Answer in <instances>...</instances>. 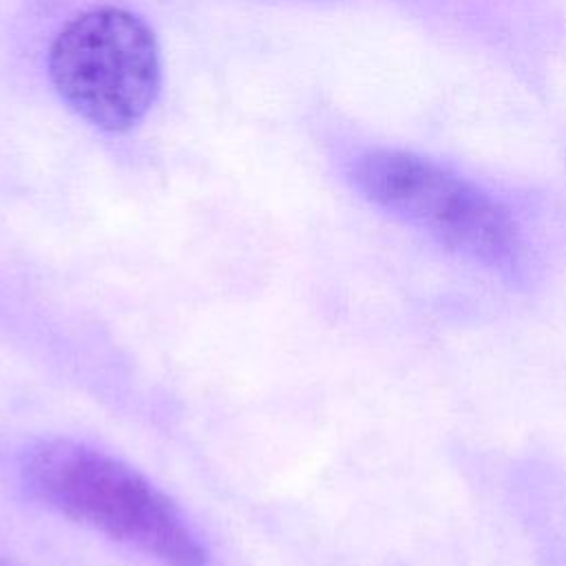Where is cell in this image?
Here are the masks:
<instances>
[{
  "mask_svg": "<svg viewBox=\"0 0 566 566\" xmlns=\"http://www.w3.org/2000/svg\"><path fill=\"white\" fill-rule=\"evenodd\" d=\"M356 190L447 250L513 272L522 237L509 210L480 186L409 150L374 148L352 166Z\"/></svg>",
  "mask_w": 566,
  "mask_h": 566,
  "instance_id": "obj_2",
  "label": "cell"
},
{
  "mask_svg": "<svg viewBox=\"0 0 566 566\" xmlns=\"http://www.w3.org/2000/svg\"><path fill=\"white\" fill-rule=\"evenodd\" d=\"M49 75L75 115L102 130L126 133L159 95V46L139 15L119 7L88 9L55 35Z\"/></svg>",
  "mask_w": 566,
  "mask_h": 566,
  "instance_id": "obj_3",
  "label": "cell"
},
{
  "mask_svg": "<svg viewBox=\"0 0 566 566\" xmlns=\"http://www.w3.org/2000/svg\"><path fill=\"white\" fill-rule=\"evenodd\" d=\"M33 497L164 566H206L208 553L179 509L139 471L73 440L42 442L24 464Z\"/></svg>",
  "mask_w": 566,
  "mask_h": 566,
  "instance_id": "obj_1",
  "label": "cell"
}]
</instances>
